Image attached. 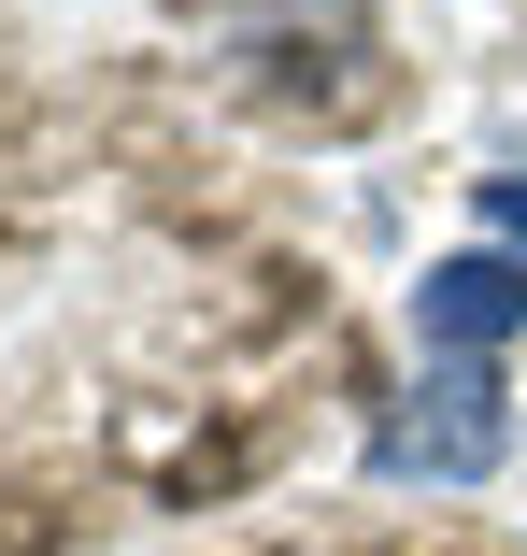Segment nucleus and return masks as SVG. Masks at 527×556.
<instances>
[{
    "label": "nucleus",
    "instance_id": "1",
    "mask_svg": "<svg viewBox=\"0 0 527 556\" xmlns=\"http://www.w3.org/2000/svg\"><path fill=\"white\" fill-rule=\"evenodd\" d=\"M499 442H513V400H499V371L442 357L428 386H413V414H385L371 471H385V485H485V471H499Z\"/></svg>",
    "mask_w": 527,
    "mask_h": 556
},
{
    "label": "nucleus",
    "instance_id": "2",
    "mask_svg": "<svg viewBox=\"0 0 527 556\" xmlns=\"http://www.w3.org/2000/svg\"><path fill=\"white\" fill-rule=\"evenodd\" d=\"M413 328H428V357H485L527 328V257H442L413 286Z\"/></svg>",
    "mask_w": 527,
    "mask_h": 556
},
{
    "label": "nucleus",
    "instance_id": "3",
    "mask_svg": "<svg viewBox=\"0 0 527 556\" xmlns=\"http://www.w3.org/2000/svg\"><path fill=\"white\" fill-rule=\"evenodd\" d=\"M485 229H513V243H527V186H485Z\"/></svg>",
    "mask_w": 527,
    "mask_h": 556
}]
</instances>
